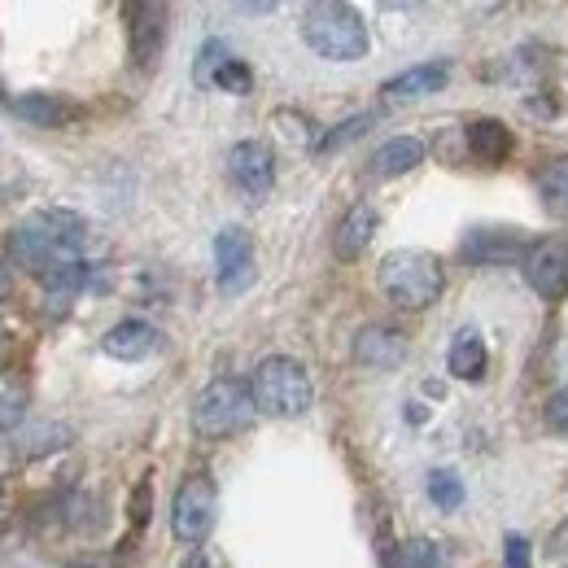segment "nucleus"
<instances>
[{
  "instance_id": "obj_1",
  "label": "nucleus",
  "mask_w": 568,
  "mask_h": 568,
  "mask_svg": "<svg viewBox=\"0 0 568 568\" xmlns=\"http://www.w3.org/2000/svg\"><path fill=\"white\" fill-rule=\"evenodd\" d=\"M83 250H88V223L74 211H36L9 232V258L44 284L88 267Z\"/></svg>"
},
{
  "instance_id": "obj_2",
  "label": "nucleus",
  "mask_w": 568,
  "mask_h": 568,
  "mask_svg": "<svg viewBox=\"0 0 568 568\" xmlns=\"http://www.w3.org/2000/svg\"><path fill=\"white\" fill-rule=\"evenodd\" d=\"M302 40L324 62H358L367 53V27L355 4L346 0H320L302 9Z\"/></svg>"
},
{
  "instance_id": "obj_3",
  "label": "nucleus",
  "mask_w": 568,
  "mask_h": 568,
  "mask_svg": "<svg viewBox=\"0 0 568 568\" xmlns=\"http://www.w3.org/2000/svg\"><path fill=\"white\" fill-rule=\"evenodd\" d=\"M376 281H381V293L398 311H428L446 293L442 258L428 254V250H394V254H385Z\"/></svg>"
},
{
  "instance_id": "obj_4",
  "label": "nucleus",
  "mask_w": 568,
  "mask_h": 568,
  "mask_svg": "<svg viewBox=\"0 0 568 568\" xmlns=\"http://www.w3.org/2000/svg\"><path fill=\"white\" fill-rule=\"evenodd\" d=\"M250 389H254V403L263 416H276V420H297L311 412L315 403V385L306 376V367L297 358L272 355L263 358L250 376Z\"/></svg>"
},
{
  "instance_id": "obj_5",
  "label": "nucleus",
  "mask_w": 568,
  "mask_h": 568,
  "mask_svg": "<svg viewBox=\"0 0 568 568\" xmlns=\"http://www.w3.org/2000/svg\"><path fill=\"white\" fill-rule=\"evenodd\" d=\"M258 416V403H254V389L250 381H236V376H219L211 381L197 403H193V428L202 437H232V433H245Z\"/></svg>"
},
{
  "instance_id": "obj_6",
  "label": "nucleus",
  "mask_w": 568,
  "mask_h": 568,
  "mask_svg": "<svg viewBox=\"0 0 568 568\" xmlns=\"http://www.w3.org/2000/svg\"><path fill=\"white\" fill-rule=\"evenodd\" d=\"M214 511H219V490L206 473H193L180 481L175 503H171V534L184 547H202L214 529Z\"/></svg>"
},
{
  "instance_id": "obj_7",
  "label": "nucleus",
  "mask_w": 568,
  "mask_h": 568,
  "mask_svg": "<svg viewBox=\"0 0 568 568\" xmlns=\"http://www.w3.org/2000/svg\"><path fill=\"white\" fill-rule=\"evenodd\" d=\"M214 267H219V293L223 297H236L254 284V236L245 227H223L214 236Z\"/></svg>"
},
{
  "instance_id": "obj_8",
  "label": "nucleus",
  "mask_w": 568,
  "mask_h": 568,
  "mask_svg": "<svg viewBox=\"0 0 568 568\" xmlns=\"http://www.w3.org/2000/svg\"><path fill=\"white\" fill-rule=\"evenodd\" d=\"M520 267H525L529 288H534L542 302H560V297H568V241H560V236L534 241L529 254L520 258Z\"/></svg>"
},
{
  "instance_id": "obj_9",
  "label": "nucleus",
  "mask_w": 568,
  "mask_h": 568,
  "mask_svg": "<svg viewBox=\"0 0 568 568\" xmlns=\"http://www.w3.org/2000/svg\"><path fill=\"white\" fill-rule=\"evenodd\" d=\"M227 175L245 197L263 202L276 189V158L263 141H241L232 144V153H227Z\"/></svg>"
},
{
  "instance_id": "obj_10",
  "label": "nucleus",
  "mask_w": 568,
  "mask_h": 568,
  "mask_svg": "<svg viewBox=\"0 0 568 568\" xmlns=\"http://www.w3.org/2000/svg\"><path fill=\"white\" fill-rule=\"evenodd\" d=\"M128 18V49H132V62L136 67H153L162 58V44H166V4H128L123 9Z\"/></svg>"
},
{
  "instance_id": "obj_11",
  "label": "nucleus",
  "mask_w": 568,
  "mask_h": 568,
  "mask_svg": "<svg viewBox=\"0 0 568 568\" xmlns=\"http://www.w3.org/2000/svg\"><path fill=\"white\" fill-rule=\"evenodd\" d=\"M525 254H529V245L516 227H477L464 241V258L481 263V267H498V263H511V258H525Z\"/></svg>"
},
{
  "instance_id": "obj_12",
  "label": "nucleus",
  "mask_w": 568,
  "mask_h": 568,
  "mask_svg": "<svg viewBox=\"0 0 568 568\" xmlns=\"http://www.w3.org/2000/svg\"><path fill=\"white\" fill-rule=\"evenodd\" d=\"M355 358L372 372H394L407 358V337L389 324H367L355 337Z\"/></svg>"
},
{
  "instance_id": "obj_13",
  "label": "nucleus",
  "mask_w": 568,
  "mask_h": 568,
  "mask_svg": "<svg viewBox=\"0 0 568 568\" xmlns=\"http://www.w3.org/2000/svg\"><path fill=\"white\" fill-rule=\"evenodd\" d=\"M376 211L367 206V202H355L351 211L342 214V223H337V232H333V254L342 258V263H355L363 258V250L372 245V236H376Z\"/></svg>"
},
{
  "instance_id": "obj_14",
  "label": "nucleus",
  "mask_w": 568,
  "mask_h": 568,
  "mask_svg": "<svg viewBox=\"0 0 568 568\" xmlns=\"http://www.w3.org/2000/svg\"><path fill=\"white\" fill-rule=\"evenodd\" d=\"M101 351L110 358H123V363H141V358H149L158 351V328L144 324V320H123V324H114L105 333Z\"/></svg>"
},
{
  "instance_id": "obj_15",
  "label": "nucleus",
  "mask_w": 568,
  "mask_h": 568,
  "mask_svg": "<svg viewBox=\"0 0 568 568\" xmlns=\"http://www.w3.org/2000/svg\"><path fill=\"white\" fill-rule=\"evenodd\" d=\"M446 79H450V62H420V67H412V71L394 74V79L385 83V97H389V101H420V97L442 92Z\"/></svg>"
},
{
  "instance_id": "obj_16",
  "label": "nucleus",
  "mask_w": 568,
  "mask_h": 568,
  "mask_svg": "<svg viewBox=\"0 0 568 568\" xmlns=\"http://www.w3.org/2000/svg\"><path fill=\"white\" fill-rule=\"evenodd\" d=\"M425 162V141L420 136H394L372 153V175L376 180H394V175H407Z\"/></svg>"
},
{
  "instance_id": "obj_17",
  "label": "nucleus",
  "mask_w": 568,
  "mask_h": 568,
  "mask_svg": "<svg viewBox=\"0 0 568 568\" xmlns=\"http://www.w3.org/2000/svg\"><path fill=\"white\" fill-rule=\"evenodd\" d=\"M13 114H22V119H27V123H36V128H67V123L79 119V110H74L71 101L49 97V92L18 97V101H13Z\"/></svg>"
},
{
  "instance_id": "obj_18",
  "label": "nucleus",
  "mask_w": 568,
  "mask_h": 568,
  "mask_svg": "<svg viewBox=\"0 0 568 568\" xmlns=\"http://www.w3.org/2000/svg\"><path fill=\"white\" fill-rule=\"evenodd\" d=\"M511 128H503L498 119H477V123H468V149H473V158L477 162H507L511 158Z\"/></svg>"
},
{
  "instance_id": "obj_19",
  "label": "nucleus",
  "mask_w": 568,
  "mask_h": 568,
  "mask_svg": "<svg viewBox=\"0 0 568 568\" xmlns=\"http://www.w3.org/2000/svg\"><path fill=\"white\" fill-rule=\"evenodd\" d=\"M446 367H450V376H459V381H481V372H486V342H481L477 328H459V333H455Z\"/></svg>"
},
{
  "instance_id": "obj_20",
  "label": "nucleus",
  "mask_w": 568,
  "mask_h": 568,
  "mask_svg": "<svg viewBox=\"0 0 568 568\" xmlns=\"http://www.w3.org/2000/svg\"><path fill=\"white\" fill-rule=\"evenodd\" d=\"M538 197H542V211L568 223V158L547 162V171L538 175Z\"/></svg>"
},
{
  "instance_id": "obj_21",
  "label": "nucleus",
  "mask_w": 568,
  "mask_h": 568,
  "mask_svg": "<svg viewBox=\"0 0 568 568\" xmlns=\"http://www.w3.org/2000/svg\"><path fill=\"white\" fill-rule=\"evenodd\" d=\"M385 568H442V551L428 538H407L385 551Z\"/></svg>"
},
{
  "instance_id": "obj_22",
  "label": "nucleus",
  "mask_w": 568,
  "mask_h": 568,
  "mask_svg": "<svg viewBox=\"0 0 568 568\" xmlns=\"http://www.w3.org/2000/svg\"><path fill=\"white\" fill-rule=\"evenodd\" d=\"M211 88H219V92H232V97H245V92L254 88V71H250L241 58H227V62L211 74Z\"/></svg>"
},
{
  "instance_id": "obj_23",
  "label": "nucleus",
  "mask_w": 568,
  "mask_h": 568,
  "mask_svg": "<svg viewBox=\"0 0 568 568\" xmlns=\"http://www.w3.org/2000/svg\"><path fill=\"white\" fill-rule=\"evenodd\" d=\"M428 498H433L442 511H455V507L464 503V481H459L450 468H442V473L428 477Z\"/></svg>"
},
{
  "instance_id": "obj_24",
  "label": "nucleus",
  "mask_w": 568,
  "mask_h": 568,
  "mask_svg": "<svg viewBox=\"0 0 568 568\" xmlns=\"http://www.w3.org/2000/svg\"><path fill=\"white\" fill-rule=\"evenodd\" d=\"M22 442H31L27 450H18V455H44V450H58V446H67L71 442V428L67 425H40V428H31V433H22L18 437V446Z\"/></svg>"
},
{
  "instance_id": "obj_25",
  "label": "nucleus",
  "mask_w": 568,
  "mask_h": 568,
  "mask_svg": "<svg viewBox=\"0 0 568 568\" xmlns=\"http://www.w3.org/2000/svg\"><path fill=\"white\" fill-rule=\"evenodd\" d=\"M367 123H372V114H355V119H346L342 128H333V132L315 144V149H320V153H333V149H342V144L358 141V136L367 132Z\"/></svg>"
},
{
  "instance_id": "obj_26",
  "label": "nucleus",
  "mask_w": 568,
  "mask_h": 568,
  "mask_svg": "<svg viewBox=\"0 0 568 568\" xmlns=\"http://www.w3.org/2000/svg\"><path fill=\"white\" fill-rule=\"evenodd\" d=\"M542 420H547V428H551V433L568 437V389H556V394L547 398V407H542Z\"/></svg>"
},
{
  "instance_id": "obj_27",
  "label": "nucleus",
  "mask_w": 568,
  "mask_h": 568,
  "mask_svg": "<svg viewBox=\"0 0 568 568\" xmlns=\"http://www.w3.org/2000/svg\"><path fill=\"white\" fill-rule=\"evenodd\" d=\"M227 58H232V53H227L219 40H211V44L202 49V58H197V83H206V88H211V74L219 71Z\"/></svg>"
},
{
  "instance_id": "obj_28",
  "label": "nucleus",
  "mask_w": 568,
  "mask_h": 568,
  "mask_svg": "<svg viewBox=\"0 0 568 568\" xmlns=\"http://www.w3.org/2000/svg\"><path fill=\"white\" fill-rule=\"evenodd\" d=\"M503 547H507V551H503V568H534V560H529V538H525V534H507Z\"/></svg>"
},
{
  "instance_id": "obj_29",
  "label": "nucleus",
  "mask_w": 568,
  "mask_h": 568,
  "mask_svg": "<svg viewBox=\"0 0 568 568\" xmlns=\"http://www.w3.org/2000/svg\"><path fill=\"white\" fill-rule=\"evenodd\" d=\"M184 568H211V565H206V556H202V551H193V556L184 560Z\"/></svg>"
},
{
  "instance_id": "obj_30",
  "label": "nucleus",
  "mask_w": 568,
  "mask_h": 568,
  "mask_svg": "<svg viewBox=\"0 0 568 568\" xmlns=\"http://www.w3.org/2000/svg\"><path fill=\"white\" fill-rule=\"evenodd\" d=\"M9 288H13V281H9V272H4V267H0V302H4V297H9Z\"/></svg>"
},
{
  "instance_id": "obj_31",
  "label": "nucleus",
  "mask_w": 568,
  "mask_h": 568,
  "mask_svg": "<svg viewBox=\"0 0 568 568\" xmlns=\"http://www.w3.org/2000/svg\"><path fill=\"white\" fill-rule=\"evenodd\" d=\"M0 495H4V481H0Z\"/></svg>"
}]
</instances>
